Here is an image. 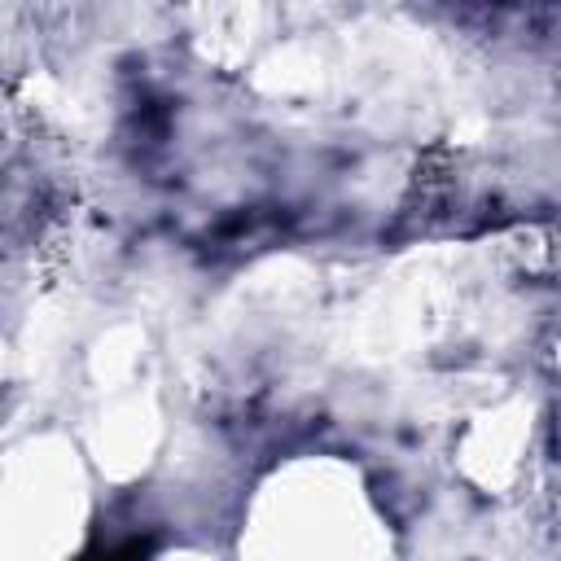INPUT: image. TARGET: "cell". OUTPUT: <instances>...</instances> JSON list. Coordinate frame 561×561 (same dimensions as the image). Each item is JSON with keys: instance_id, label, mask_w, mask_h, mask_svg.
Returning <instances> with one entry per match:
<instances>
[{"instance_id": "obj_1", "label": "cell", "mask_w": 561, "mask_h": 561, "mask_svg": "<svg viewBox=\"0 0 561 561\" xmlns=\"http://www.w3.org/2000/svg\"><path fill=\"white\" fill-rule=\"evenodd\" d=\"M149 548H153V539H127V543H118V548H110V552H101L92 561H140Z\"/></svg>"}]
</instances>
